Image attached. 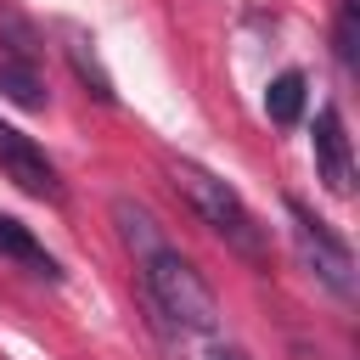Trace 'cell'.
I'll list each match as a JSON object with an SVG mask.
<instances>
[{
	"label": "cell",
	"mask_w": 360,
	"mask_h": 360,
	"mask_svg": "<svg viewBox=\"0 0 360 360\" xmlns=\"http://www.w3.org/2000/svg\"><path fill=\"white\" fill-rule=\"evenodd\" d=\"M169 180H174V191L191 202V214H197L231 253H242V259H253V264L270 259V231L253 219V208L236 197V186H225L214 169H202V163H191V158H174V163H169Z\"/></svg>",
	"instance_id": "obj_2"
},
{
	"label": "cell",
	"mask_w": 360,
	"mask_h": 360,
	"mask_svg": "<svg viewBox=\"0 0 360 360\" xmlns=\"http://www.w3.org/2000/svg\"><path fill=\"white\" fill-rule=\"evenodd\" d=\"M354 45H360V22H354V0H338V22H332V51L343 68H354Z\"/></svg>",
	"instance_id": "obj_10"
},
{
	"label": "cell",
	"mask_w": 360,
	"mask_h": 360,
	"mask_svg": "<svg viewBox=\"0 0 360 360\" xmlns=\"http://www.w3.org/2000/svg\"><path fill=\"white\" fill-rule=\"evenodd\" d=\"M62 51H68V62H73V73L90 84V96L96 101H112V79H107V68H101V56H96V39L84 34V28H73V22H62Z\"/></svg>",
	"instance_id": "obj_8"
},
{
	"label": "cell",
	"mask_w": 360,
	"mask_h": 360,
	"mask_svg": "<svg viewBox=\"0 0 360 360\" xmlns=\"http://www.w3.org/2000/svg\"><path fill=\"white\" fill-rule=\"evenodd\" d=\"M287 219H292V242H298L304 264L315 270V281H321L332 298H354V253H349V242H343L321 214H309L298 197H287Z\"/></svg>",
	"instance_id": "obj_3"
},
{
	"label": "cell",
	"mask_w": 360,
	"mask_h": 360,
	"mask_svg": "<svg viewBox=\"0 0 360 360\" xmlns=\"http://www.w3.org/2000/svg\"><path fill=\"white\" fill-rule=\"evenodd\" d=\"M264 112H270L281 129L298 124V112H304V73H298V68H287V73L270 79V90H264Z\"/></svg>",
	"instance_id": "obj_9"
},
{
	"label": "cell",
	"mask_w": 360,
	"mask_h": 360,
	"mask_svg": "<svg viewBox=\"0 0 360 360\" xmlns=\"http://www.w3.org/2000/svg\"><path fill=\"white\" fill-rule=\"evenodd\" d=\"M0 96L22 112H45L51 90L39 79V56H17V51H0Z\"/></svg>",
	"instance_id": "obj_6"
},
{
	"label": "cell",
	"mask_w": 360,
	"mask_h": 360,
	"mask_svg": "<svg viewBox=\"0 0 360 360\" xmlns=\"http://www.w3.org/2000/svg\"><path fill=\"white\" fill-rule=\"evenodd\" d=\"M112 219H118V231H124V242H129V253H135V270H141L146 298H152L174 326H186V332H214V326H219V304H214L208 281L197 276V264L163 236V225H158L141 202H129V197L112 202Z\"/></svg>",
	"instance_id": "obj_1"
},
{
	"label": "cell",
	"mask_w": 360,
	"mask_h": 360,
	"mask_svg": "<svg viewBox=\"0 0 360 360\" xmlns=\"http://www.w3.org/2000/svg\"><path fill=\"white\" fill-rule=\"evenodd\" d=\"M315 174L326 180V191L349 197L354 191V152H349V135H343V112L326 101L315 112Z\"/></svg>",
	"instance_id": "obj_5"
},
{
	"label": "cell",
	"mask_w": 360,
	"mask_h": 360,
	"mask_svg": "<svg viewBox=\"0 0 360 360\" xmlns=\"http://www.w3.org/2000/svg\"><path fill=\"white\" fill-rule=\"evenodd\" d=\"M208 360H253V354H248V349H236V343H214V349H208Z\"/></svg>",
	"instance_id": "obj_11"
},
{
	"label": "cell",
	"mask_w": 360,
	"mask_h": 360,
	"mask_svg": "<svg viewBox=\"0 0 360 360\" xmlns=\"http://www.w3.org/2000/svg\"><path fill=\"white\" fill-rule=\"evenodd\" d=\"M0 259H11L17 270H28V276H39V281H62V264L39 248V236L22 225V219H11V214H0Z\"/></svg>",
	"instance_id": "obj_7"
},
{
	"label": "cell",
	"mask_w": 360,
	"mask_h": 360,
	"mask_svg": "<svg viewBox=\"0 0 360 360\" xmlns=\"http://www.w3.org/2000/svg\"><path fill=\"white\" fill-rule=\"evenodd\" d=\"M0 174H6L17 191L39 197V202H62L56 163L34 146V135H22V129H17V124H6V118H0Z\"/></svg>",
	"instance_id": "obj_4"
}]
</instances>
